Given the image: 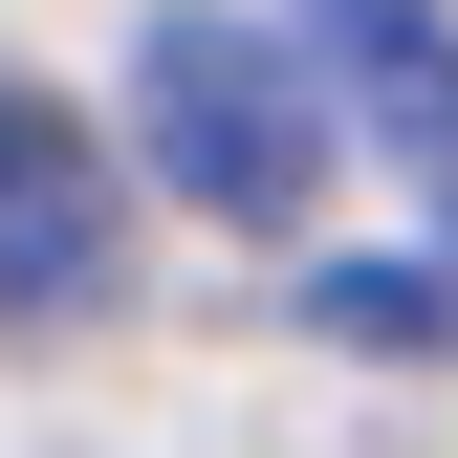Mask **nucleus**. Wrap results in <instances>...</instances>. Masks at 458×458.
I'll return each instance as SVG.
<instances>
[{
    "instance_id": "obj_1",
    "label": "nucleus",
    "mask_w": 458,
    "mask_h": 458,
    "mask_svg": "<svg viewBox=\"0 0 458 458\" xmlns=\"http://www.w3.org/2000/svg\"><path fill=\"white\" fill-rule=\"evenodd\" d=\"M131 153H153L175 218H306L327 197V88L241 0H153L131 22Z\"/></svg>"
},
{
    "instance_id": "obj_2",
    "label": "nucleus",
    "mask_w": 458,
    "mask_h": 458,
    "mask_svg": "<svg viewBox=\"0 0 458 458\" xmlns=\"http://www.w3.org/2000/svg\"><path fill=\"white\" fill-rule=\"evenodd\" d=\"M109 262H131V197H109L88 109L0 88V327H88V306H109Z\"/></svg>"
},
{
    "instance_id": "obj_3",
    "label": "nucleus",
    "mask_w": 458,
    "mask_h": 458,
    "mask_svg": "<svg viewBox=\"0 0 458 458\" xmlns=\"http://www.w3.org/2000/svg\"><path fill=\"white\" fill-rule=\"evenodd\" d=\"M306 44H327L306 88H350V109H371V153L458 218V44H437V0H306Z\"/></svg>"
},
{
    "instance_id": "obj_4",
    "label": "nucleus",
    "mask_w": 458,
    "mask_h": 458,
    "mask_svg": "<svg viewBox=\"0 0 458 458\" xmlns=\"http://www.w3.org/2000/svg\"><path fill=\"white\" fill-rule=\"evenodd\" d=\"M327 327H350V350H437V327H458V306H437V284H415V262H327Z\"/></svg>"
}]
</instances>
